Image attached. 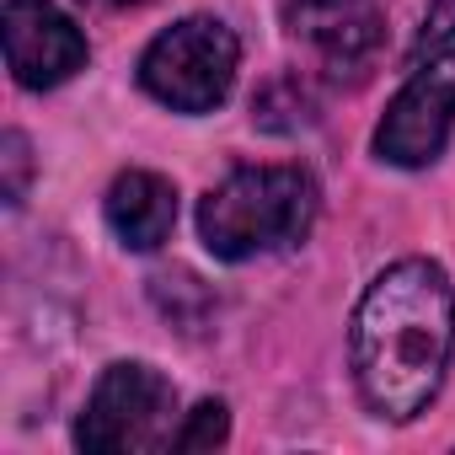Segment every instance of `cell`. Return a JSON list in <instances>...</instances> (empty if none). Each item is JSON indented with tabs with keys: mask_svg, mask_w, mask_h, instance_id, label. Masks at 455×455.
I'll list each match as a JSON object with an SVG mask.
<instances>
[{
	"mask_svg": "<svg viewBox=\"0 0 455 455\" xmlns=\"http://www.w3.org/2000/svg\"><path fill=\"white\" fill-rule=\"evenodd\" d=\"M252 124L268 134H295L316 124V92L306 76H274L258 97H252Z\"/></svg>",
	"mask_w": 455,
	"mask_h": 455,
	"instance_id": "obj_9",
	"label": "cell"
},
{
	"mask_svg": "<svg viewBox=\"0 0 455 455\" xmlns=\"http://www.w3.org/2000/svg\"><path fill=\"white\" fill-rule=\"evenodd\" d=\"M316 177L306 166H236L198 204V236L220 263L295 247L316 225Z\"/></svg>",
	"mask_w": 455,
	"mask_h": 455,
	"instance_id": "obj_2",
	"label": "cell"
},
{
	"mask_svg": "<svg viewBox=\"0 0 455 455\" xmlns=\"http://www.w3.org/2000/svg\"><path fill=\"white\" fill-rule=\"evenodd\" d=\"M102 214L129 252H156L177 225V188L161 172H124L102 198Z\"/></svg>",
	"mask_w": 455,
	"mask_h": 455,
	"instance_id": "obj_8",
	"label": "cell"
},
{
	"mask_svg": "<svg viewBox=\"0 0 455 455\" xmlns=\"http://www.w3.org/2000/svg\"><path fill=\"white\" fill-rule=\"evenodd\" d=\"M284 33L327 81H364L380 54L386 17L375 0H284Z\"/></svg>",
	"mask_w": 455,
	"mask_h": 455,
	"instance_id": "obj_6",
	"label": "cell"
},
{
	"mask_svg": "<svg viewBox=\"0 0 455 455\" xmlns=\"http://www.w3.org/2000/svg\"><path fill=\"white\" fill-rule=\"evenodd\" d=\"M172 412H177V391L161 370L150 364H108L102 380L86 396V412L76 423V444L92 455H140V450H161L172 444Z\"/></svg>",
	"mask_w": 455,
	"mask_h": 455,
	"instance_id": "obj_4",
	"label": "cell"
},
{
	"mask_svg": "<svg viewBox=\"0 0 455 455\" xmlns=\"http://www.w3.org/2000/svg\"><path fill=\"white\" fill-rule=\"evenodd\" d=\"M0 161H6V204H22V193H28V172H33V161H28V134H6L0 140Z\"/></svg>",
	"mask_w": 455,
	"mask_h": 455,
	"instance_id": "obj_12",
	"label": "cell"
},
{
	"mask_svg": "<svg viewBox=\"0 0 455 455\" xmlns=\"http://www.w3.org/2000/svg\"><path fill=\"white\" fill-rule=\"evenodd\" d=\"M455 354V290L428 258H402L354 306L348 359L364 407L386 423L428 412Z\"/></svg>",
	"mask_w": 455,
	"mask_h": 455,
	"instance_id": "obj_1",
	"label": "cell"
},
{
	"mask_svg": "<svg viewBox=\"0 0 455 455\" xmlns=\"http://www.w3.org/2000/svg\"><path fill=\"white\" fill-rule=\"evenodd\" d=\"M450 129H455V44L412 65L407 86L391 97L375 129V156L391 166H428L439 161Z\"/></svg>",
	"mask_w": 455,
	"mask_h": 455,
	"instance_id": "obj_5",
	"label": "cell"
},
{
	"mask_svg": "<svg viewBox=\"0 0 455 455\" xmlns=\"http://www.w3.org/2000/svg\"><path fill=\"white\" fill-rule=\"evenodd\" d=\"M0 38H6V65L17 86L49 92L65 86L76 70H86V33L54 6V0H6L0 12Z\"/></svg>",
	"mask_w": 455,
	"mask_h": 455,
	"instance_id": "obj_7",
	"label": "cell"
},
{
	"mask_svg": "<svg viewBox=\"0 0 455 455\" xmlns=\"http://www.w3.org/2000/svg\"><path fill=\"white\" fill-rule=\"evenodd\" d=\"M455 44V0H428V12H423V28L412 38V65H423L428 54L450 49Z\"/></svg>",
	"mask_w": 455,
	"mask_h": 455,
	"instance_id": "obj_11",
	"label": "cell"
},
{
	"mask_svg": "<svg viewBox=\"0 0 455 455\" xmlns=\"http://www.w3.org/2000/svg\"><path fill=\"white\" fill-rule=\"evenodd\" d=\"M236 65L242 44L231 28L214 17H182L140 54V86L172 113H214L236 86Z\"/></svg>",
	"mask_w": 455,
	"mask_h": 455,
	"instance_id": "obj_3",
	"label": "cell"
},
{
	"mask_svg": "<svg viewBox=\"0 0 455 455\" xmlns=\"http://www.w3.org/2000/svg\"><path fill=\"white\" fill-rule=\"evenodd\" d=\"M86 6H108V12H124V6H145V0H86Z\"/></svg>",
	"mask_w": 455,
	"mask_h": 455,
	"instance_id": "obj_13",
	"label": "cell"
},
{
	"mask_svg": "<svg viewBox=\"0 0 455 455\" xmlns=\"http://www.w3.org/2000/svg\"><path fill=\"white\" fill-rule=\"evenodd\" d=\"M225 434H231V412H225V402H198L188 412V423L172 434V450H214V444H225Z\"/></svg>",
	"mask_w": 455,
	"mask_h": 455,
	"instance_id": "obj_10",
	"label": "cell"
}]
</instances>
